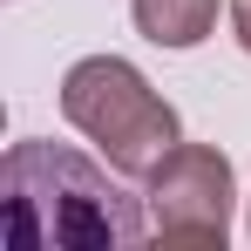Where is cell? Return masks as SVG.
Instances as JSON below:
<instances>
[{"mask_svg": "<svg viewBox=\"0 0 251 251\" xmlns=\"http://www.w3.org/2000/svg\"><path fill=\"white\" fill-rule=\"evenodd\" d=\"M0 231L14 251H129L150 238V210L82 150L21 136L0 156Z\"/></svg>", "mask_w": 251, "mask_h": 251, "instance_id": "cell-1", "label": "cell"}, {"mask_svg": "<svg viewBox=\"0 0 251 251\" xmlns=\"http://www.w3.org/2000/svg\"><path fill=\"white\" fill-rule=\"evenodd\" d=\"M61 116L123 176H150L183 143V116L170 109L163 95H156V82L136 61H123V54H82L61 75Z\"/></svg>", "mask_w": 251, "mask_h": 251, "instance_id": "cell-2", "label": "cell"}, {"mask_svg": "<svg viewBox=\"0 0 251 251\" xmlns=\"http://www.w3.org/2000/svg\"><path fill=\"white\" fill-rule=\"evenodd\" d=\"M150 238L183 251H224L238 217V170L217 143H176L163 163L143 176Z\"/></svg>", "mask_w": 251, "mask_h": 251, "instance_id": "cell-3", "label": "cell"}, {"mask_svg": "<svg viewBox=\"0 0 251 251\" xmlns=\"http://www.w3.org/2000/svg\"><path fill=\"white\" fill-rule=\"evenodd\" d=\"M129 21H136L143 41L183 54V48L210 41V27H217V0H129Z\"/></svg>", "mask_w": 251, "mask_h": 251, "instance_id": "cell-4", "label": "cell"}, {"mask_svg": "<svg viewBox=\"0 0 251 251\" xmlns=\"http://www.w3.org/2000/svg\"><path fill=\"white\" fill-rule=\"evenodd\" d=\"M231 41L251 54V0H231Z\"/></svg>", "mask_w": 251, "mask_h": 251, "instance_id": "cell-5", "label": "cell"}, {"mask_svg": "<svg viewBox=\"0 0 251 251\" xmlns=\"http://www.w3.org/2000/svg\"><path fill=\"white\" fill-rule=\"evenodd\" d=\"M245 204H251V197H245ZM245 238H251V217H245Z\"/></svg>", "mask_w": 251, "mask_h": 251, "instance_id": "cell-6", "label": "cell"}]
</instances>
